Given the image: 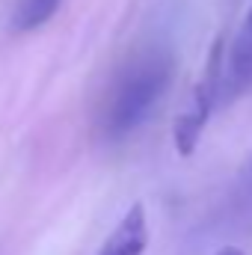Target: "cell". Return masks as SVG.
<instances>
[{
  "label": "cell",
  "mask_w": 252,
  "mask_h": 255,
  "mask_svg": "<svg viewBox=\"0 0 252 255\" xmlns=\"http://www.w3.org/2000/svg\"><path fill=\"white\" fill-rule=\"evenodd\" d=\"M175 77V57L169 48H148L130 57L107 86L101 104V130L110 139H122L142 125L151 110L166 98Z\"/></svg>",
  "instance_id": "cell-1"
},
{
  "label": "cell",
  "mask_w": 252,
  "mask_h": 255,
  "mask_svg": "<svg viewBox=\"0 0 252 255\" xmlns=\"http://www.w3.org/2000/svg\"><path fill=\"white\" fill-rule=\"evenodd\" d=\"M223 71H226V45H223V39H217L211 45L202 77L193 83L187 101H184V110L178 113V119L172 125V142L181 157H190L196 151L214 107L223 104Z\"/></svg>",
  "instance_id": "cell-2"
},
{
  "label": "cell",
  "mask_w": 252,
  "mask_h": 255,
  "mask_svg": "<svg viewBox=\"0 0 252 255\" xmlns=\"http://www.w3.org/2000/svg\"><path fill=\"white\" fill-rule=\"evenodd\" d=\"M252 89V9L232 39L223 71V104H235Z\"/></svg>",
  "instance_id": "cell-3"
},
{
  "label": "cell",
  "mask_w": 252,
  "mask_h": 255,
  "mask_svg": "<svg viewBox=\"0 0 252 255\" xmlns=\"http://www.w3.org/2000/svg\"><path fill=\"white\" fill-rule=\"evenodd\" d=\"M148 247V220L142 205H130L125 217L116 223L110 238L101 244L98 255H142Z\"/></svg>",
  "instance_id": "cell-4"
},
{
  "label": "cell",
  "mask_w": 252,
  "mask_h": 255,
  "mask_svg": "<svg viewBox=\"0 0 252 255\" xmlns=\"http://www.w3.org/2000/svg\"><path fill=\"white\" fill-rule=\"evenodd\" d=\"M63 0H15V9H12V27L18 33H27V30H36L42 27L45 21L54 18V12L60 9Z\"/></svg>",
  "instance_id": "cell-5"
},
{
  "label": "cell",
  "mask_w": 252,
  "mask_h": 255,
  "mask_svg": "<svg viewBox=\"0 0 252 255\" xmlns=\"http://www.w3.org/2000/svg\"><path fill=\"white\" fill-rule=\"evenodd\" d=\"M217 255H244V253H238V250H220Z\"/></svg>",
  "instance_id": "cell-6"
}]
</instances>
